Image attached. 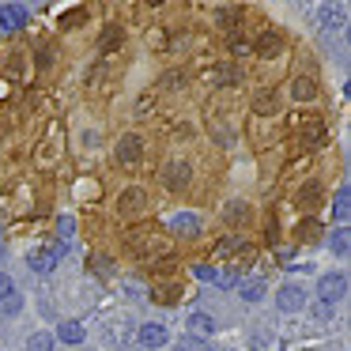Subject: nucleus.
Instances as JSON below:
<instances>
[{
  "instance_id": "obj_2",
  "label": "nucleus",
  "mask_w": 351,
  "mask_h": 351,
  "mask_svg": "<svg viewBox=\"0 0 351 351\" xmlns=\"http://www.w3.org/2000/svg\"><path fill=\"white\" fill-rule=\"evenodd\" d=\"M27 23L23 4H0V31H19Z\"/></svg>"
},
{
  "instance_id": "obj_12",
  "label": "nucleus",
  "mask_w": 351,
  "mask_h": 351,
  "mask_svg": "<svg viewBox=\"0 0 351 351\" xmlns=\"http://www.w3.org/2000/svg\"><path fill=\"white\" fill-rule=\"evenodd\" d=\"M27 348H31V351H53V336H49V332H34L31 340H27Z\"/></svg>"
},
{
  "instance_id": "obj_18",
  "label": "nucleus",
  "mask_w": 351,
  "mask_h": 351,
  "mask_svg": "<svg viewBox=\"0 0 351 351\" xmlns=\"http://www.w3.org/2000/svg\"><path fill=\"white\" fill-rule=\"evenodd\" d=\"M182 351H208V348H204L200 340H193V336H189V340H182Z\"/></svg>"
},
{
  "instance_id": "obj_4",
  "label": "nucleus",
  "mask_w": 351,
  "mask_h": 351,
  "mask_svg": "<svg viewBox=\"0 0 351 351\" xmlns=\"http://www.w3.org/2000/svg\"><path fill=\"white\" fill-rule=\"evenodd\" d=\"M140 343H144V348H162V343H167V328L162 325H144L140 328Z\"/></svg>"
},
{
  "instance_id": "obj_17",
  "label": "nucleus",
  "mask_w": 351,
  "mask_h": 351,
  "mask_svg": "<svg viewBox=\"0 0 351 351\" xmlns=\"http://www.w3.org/2000/svg\"><path fill=\"white\" fill-rule=\"evenodd\" d=\"M72 227H76V223H72L69 215H64V219L57 223V234H61V238H72Z\"/></svg>"
},
{
  "instance_id": "obj_15",
  "label": "nucleus",
  "mask_w": 351,
  "mask_h": 351,
  "mask_svg": "<svg viewBox=\"0 0 351 351\" xmlns=\"http://www.w3.org/2000/svg\"><path fill=\"white\" fill-rule=\"evenodd\" d=\"M276 46H280V38H272V34H265V38H261V53H265V57H272Z\"/></svg>"
},
{
  "instance_id": "obj_10",
  "label": "nucleus",
  "mask_w": 351,
  "mask_h": 351,
  "mask_svg": "<svg viewBox=\"0 0 351 351\" xmlns=\"http://www.w3.org/2000/svg\"><path fill=\"white\" fill-rule=\"evenodd\" d=\"M170 227L174 230H182V234H193V230H197V215H174V219H170Z\"/></svg>"
},
{
  "instance_id": "obj_7",
  "label": "nucleus",
  "mask_w": 351,
  "mask_h": 351,
  "mask_svg": "<svg viewBox=\"0 0 351 351\" xmlns=\"http://www.w3.org/2000/svg\"><path fill=\"white\" fill-rule=\"evenodd\" d=\"M332 215H336L340 223H348V215H351V193H348V189L336 193V200H332Z\"/></svg>"
},
{
  "instance_id": "obj_3",
  "label": "nucleus",
  "mask_w": 351,
  "mask_h": 351,
  "mask_svg": "<svg viewBox=\"0 0 351 351\" xmlns=\"http://www.w3.org/2000/svg\"><path fill=\"white\" fill-rule=\"evenodd\" d=\"M276 302H280V310H302L306 291L298 287V283H283V287H280V295H276Z\"/></svg>"
},
{
  "instance_id": "obj_8",
  "label": "nucleus",
  "mask_w": 351,
  "mask_h": 351,
  "mask_svg": "<svg viewBox=\"0 0 351 351\" xmlns=\"http://www.w3.org/2000/svg\"><path fill=\"white\" fill-rule=\"evenodd\" d=\"M61 340L64 343H80V340H84V325H80V321H64V325H61Z\"/></svg>"
},
{
  "instance_id": "obj_5",
  "label": "nucleus",
  "mask_w": 351,
  "mask_h": 351,
  "mask_svg": "<svg viewBox=\"0 0 351 351\" xmlns=\"http://www.w3.org/2000/svg\"><path fill=\"white\" fill-rule=\"evenodd\" d=\"M212 328H215V321L208 317V313H193L189 317V332L193 336H212Z\"/></svg>"
},
{
  "instance_id": "obj_13",
  "label": "nucleus",
  "mask_w": 351,
  "mask_h": 351,
  "mask_svg": "<svg viewBox=\"0 0 351 351\" xmlns=\"http://www.w3.org/2000/svg\"><path fill=\"white\" fill-rule=\"evenodd\" d=\"M332 250L340 253V257H348V250H351V234H348V230H336V238H332Z\"/></svg>"
},
{
  "instance_id": "obj_19",
  "label": "nucleus",
  "mask_w": 351,
  "mask_h": 351,
  "mask_svg": "<svg viewBox=\"0 0 351 351\" xmlns=\"http://www.w3.org/2000/svg\"><path fill=\"white\" fill-rule=\"evenodd\" d=\"M197 276H200V280H215V268H208V265H200V268H197Z\"/></svg>"
},
{
  "instance_id": "obj_14",
  "label": "nucleus",
  "mask_w": 351,
  "mask_h": 351,
  "mask_svg": "<svg viewBox=\"0 0 351 351\" xmlns=\"http://www.w3.org/2000/svg\"><path fill=\"white\" fill-rule=\"evenodd\" d=\"M295 99H313V84H310V80H295Z\"/></svg>"
},
{
  "instance_id": "obj_11",
  "label": "nucleus",
  "mask_w": 351,
  "mask_h": 351,
  "mask_svg": "<svg viewBox=\"0 0 351 351\" xmlns=\"http://www.w3.org/2000/svg\"><path fill=\"white\" fill-rule=\"evenodd\" d=\"M242 298H245V302H261V298H265V283H261V280L242 283Z\"/></svg>"
},
{
  "instance_id": "obj_6",
  "label": "nucleus",
  "mask_w": 351,
  "mask_h": 351,
  "mask_svg": "<svg viewBox=\"0 0 351 351\" xmlns=\"http://www.w3.org/2000/svg\"><path fill=\"white\" fill-rule=\"evenodd\" d=\"M140 155V136H125L121 144H117V159L121 162H132Z\"/></svg>"
},
{
  "instance_id": "obj_16",
  "label": "nucleus",
  "mask_w": 351,
  "mask_h": 351,
  "mask_svg": "<svg viewBox=\"0 0 351 351\" xmlns=\"http://www.w3.org/2000/svg\"><path fill=\"white\" fill-rule=\"evenodd\" d=\"M16 291H12V276H4L0 272V298H12Z\"/></svg>"
},
{
  "instance_id": "obj_1",
  "label": "nucleus",
  "mask_w": 351,
  "mask_h": 351,
  "mask_svg": "<svg viewBox=\"0 0 351 351\" xmlns=\"http://www.w3.org/2000/svg\"><path fill=\"white\" fill-rule=\"evenodd\" d=\"M317 295L325 298V306L328 302H340L343 295H348V276H321V283H317Z\"/></svg>"
},
{
  "instance_id": "obj_9",
  "label": "nucleus",
  "mask_w": 351,
  "mask_h": 351,
  "mask_svg": "<svg viewBox=\"0 0 351 351\" xmlns=\"http://www.w3.org/2000/svg\"><path fill=\"white\" fill-rule=\"evenodd\" d=\"M31 268H34V272H42V276L53 272V253H49V250L34 253V257H31Z\"/></svg>"
}]
</instances>
